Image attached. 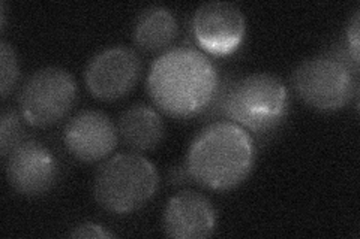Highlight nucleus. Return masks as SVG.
I'll list each match as a JSON object with an SVG mask.
<instances>
[{
	"mask_svg": "<svg viewBox=\"0 0 360 239\" xmlns=\"http://www.w3.org/2000/svg\"><path fill=\"white\" fill-rule=\"evenodd\" d=\"M146 87L161 112L173 118H191L215 102L221 79L217 66L205 53L177 47L152 63Z\"/></svg>",
	"mask_w": 360,
	"mask_h": 239,
	"instance_id": "f257e3e1",
	"label": "nucleus"
},
{
	"mask_svg": "<svg viewBox=\"0 0 360 239\" xmlns=\"http://www.w3.org/2000/svg\"><path fill=\"white\" fill-rule=\"evenodd\" d=\"M255 144L250 132L231 121L202 128L191 142L185 168L194 183L227 191L240 186L255 165Z\"/></svg>",
	"mask_w": 360,
	"mask_h": 239,
	"instance_id": "f03ea898",
	"label": "nucleus"
},
{
	"mask_svg": "<svg viewBox=\"0 0 360 239\" xmlns=\"http://www.w3.org/2000/svg\"><path fill=\"white\" fill-rule=\"evenodd\" d=\"M288 90L267 72L246 75L224 90L219 112L246 132L266 133L278 128L288 112Z\"/></svg>",
	"mask_w": 360,
	"mask_h": 239,
	"instance_id": "7ed1b4c3",
	"label": "nucleus"
},
{
	"mask_svg": "<svg viewBox=\"0 0 360 239\" xmlns=\"http://www.w3.org/2000/svg\"><path fill=\"white\" fill-rule=\"evenodd\" d=\"M160 174L139 153H120L101 165L94 178V198L111 214L127 215L141 210L156 195Z\"/></svg>",
	"mask_w": 360,
	"mask_h": 239,
	"instance_id": "20e7f679",
	"label": "nucleus"
},
{
	"mask_svg": "<svg viewBox=\"0 0 360 239\" xmlns=\"http://www.w3.org/2000/svg\"><path fill=\"white\" fill-rule=\"evenodd\" d=\"M297 97L314 109L336 112L357 99V69L336 54H320L303 60L291 76Z\"/></svg>",
	"mask_w": 360,
	"mask_h": 239,
	"instance_id": "39448f33",
	"label": "nucleus"
},
{
	"mask_svg": "<svg viewBox=\"0 0 360 239\" xmlns=\"http://www.w3.org/2000/svg\"><path fill=\"white\" fill-rule=\"evenodd\" d=\"M77 95L78 87L71 72L58 66L42 67L20 90V114L32 128H50L70 114Z\"/></svg>",
	"mask_w": 360,
	"mask_h": 239,
	"instance_id": "423d86ee",
	"label": "nucleus"
},
{
	"mask_svg": "<svg viewBox=\"0 0 360 239\" xmlns=\"http://www.w3.org/2000/svg\"><path fill=\"white\" fill-rule=\"evenodd\" d=\"M141 75L139 54L127 45L104 48L90 59L84 81L89 93L95 99L112 102L125 97Z\"/></svg>",
	"mask_w": 360,
	"mask_h": 239,
	"instance_id": "0eeeda50",
	"label": "nucleus"
},
{
	"mask_svg": "<svg viewBox=\"0 0 360 239\" xmlns=\"http://www.w3.org/2000/svg\"><path fill=\"white\" fill-rule=\"evenodd\" d=\"M4 158L8 184L21 196H42L59 178L58 158L37 139H21Z\"/></svg>",
	"mask_w": 360,
	"mask_h": 239,
	"instance_id": "6e6552de",
	"label": "nucleus"
},
{
	"mask_svg": "<svg viewBox=\"0 0 360 239\" xmlns=\"http://www.w3.org/2000/svg\"><path fill=\"white\" fill-rule=\"evenodd\" d=\"M197 43L213 55H229L238 50L246 35L242 11L229 2L202 4L193 17Z\"/></svg>",
	"mask_w": 360,
	"mask_h": 239,
	"instance_id": "1a4fd4ad",
	"label": "nucleus"
},
{
	"mask_svg": "<svg viewBox=\"0 0 360 239\" xmlns=\"http://www.w3.org/2000/svg\"><path fill=\"white\" fill-rule=\"evenodd\" d=\"M66 150L77 161L96 163L115 151L119 142V130L107 114L96 109H84L66 123L63 130Z\"/></svg>",
	"mask_w": 360,
	"mask_h": 239,
	"instance_id": "9d476101",
	"label": "nucleus"
},
{
	"mask_svg": "<svg viewBox=\"0 0 360 239\" xmlns=\"http://www.w3.org/2000/svg\"><path fill=\"white\" fill-rule=\"evenodd\" d=\"M162 227L168 238L205 239L217 229V210L202 193L180 190L165 205Z\"/></svg>",
	"mask_w": 360,
	"mask_h": 239,
	"instance_id": "9b49d317",
	"label": "nucleus"
},
{
	"mask_svg": "<svg viewBox=\"0 0 360 239\" xmlns=\"http://www.w3.org/2000/svg\"><path fill=\"white\" fill-rule=\"evenodd\" d=\"M122 142L132 151H152L160 146L165 136L161 114L144 104H135L122 112L117 123Z\"/></svg>",
	"mask_w": 360,
	"mask_h": 239,
	"instance_id": "f8f14e48",
	"label": "nucleus"
},
{
	"mask_svg": "<svg viewBox=\"0 0 360 239\" xmlns=\"http://www.w3.org/2000/svg\"><path fill=\"white\" fill-rule=\"evenodd\" d=\"M179 32L177 18L165 6H149L135 18L132 39L146 53L162 51L170 45Z\"/></svg>",
	"mask_w": 360,
	"mask_h": 239,
	"instance_id": "ddd939ff",
	"label": "nucleus"
},
{
	"mask_svg": "<svg viewBox=\"0 0 360 239\" xmlns=\"http://www.w3.org/2000/svg\"><path fill=\"white\" fill-rule=\"evenodd\" d=\"M20 76L18 57L13 45L6 41L0 42V93L6 99L13 92Z\"/></svg>",
	"mask_w": 360,
	"mask_h": 239,
	"instance_id": "4468645a",
	"label": "nucleus"
},
{
	"mask_svg": "<svg viewBox=\"0 0 360 239\" xmlns=\"http://www.w3.org/2000/svg\"><path fill=\"white\" fill-rule=\"evenodd\" d=\"M21 114L4 111L0 117V150L5 157L21 141Z\"/></svg>",
	"mask_w": 360,
	"mask_h": 239,
	"instance_id": "2eb2a0df",
	"label": "nucleus"
},
{
	"mask_svg": "<svg viewBox=\"0 0 360 239\" xmlns=\"http://www.w3.org/2000/svg\"><path fill=\"white\" fill-rule=\"evenodd\" d=\"M360 13H354L352 21L348 22V27L345 32V39H347V48L348 55L352 57L353 64L359 67V53H360Z\"/></svg>",
	"mask_w": 360,
	"mask_h": 239,
	"instance_id": "dca6fc26",
	"label": "nucleus"
},
{
	"mask_svg": "<svg viewBox=\"0 0 360 239\" xmlns=\"http://www.w3.org/2000/svg\"><path fill=\"white\" fill-rule=\"evenodd\" d=\"M70 236L72 238H84V239H105V238H115L116 235L105 231L103 226L96 223H83L78 224L74 231H71Z\"/></svg>",
	"mask_w": 360,
	"mask_h": 239,
	"instance_id": "f3484780",
	"label": "nucleus"
},
{
	"mask_svg": "<svg viewBox=\"0 0 360 239\" xmlns=\"http://www.w3.org/2000/svg\"><path fill=\"white\" fill-rule=\"evenodd\" d=\"M170 177H172V183H174V184H184V183H186L185 179H191L185 166L184 168L182 166L174 168Z\"/></svg>",
	"mask_w": 360,
	"mask_h": 239,
	"instance_id": "a211bd4d",
	"label": "nucleus"
},
{
	"mask_svg": "<svg viewBox=\"0 0 360 239\" xmlns=\"http://www.w3.org/2000/svg\"><path fill=\"white\" fill-rule=\"evenodd\" d=\"M0 15H2V30H4L6 26V9H5L4 2H2V5H0Z\"/></svg>",
	"mask_w": 360,
	"mask_h": 239,
	"instance_id": "6ab92c4d",
	"label": "nucleus"
}]
</instances>
